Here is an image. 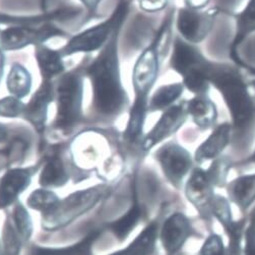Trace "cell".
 I'll list each match as a JSON object with an SVG mask.
<instances>
[{
  "instance_id": "1",
  "label": "cell",
  "mask_w": 255,
  "mask_h": 255,
  "mask_svg": "<svg viewBox=\"0 0 255 255\" xmlns=\"http://www.w3.org/2000/svg\"><path fill=\"white\" fill-rule=\"evenodd\" d=\"M122 24L116 28L98 56L85 69L93 88L94 109L102 116L113 118L129 105V99L121 83L118 42Z\"/></svg>"
},
{
  "instance_id": "2",
  "label": "cell",
  "mask_w": 255,
  "mask_h": 255,
  "mask_svg": "<svg viewBox=\"0 0 255 255\" xmlns=\"http://www.w3.org/2000/svg\"><path fill=\"white\" fill-rule=\"evenodd\" d=\"M168 28V21H164L155 38L142 51L134 64L132 71L134 101L123 133L124 140L127 143L140 144L143 138V127L148 113L149 94L159 76L161 42Z\"/></svg>"
},
{
  "instance_id": "3",
  "label": "cell",
  "mask_w": 255,
  "mask_h": 255,
  "mask_svg": "<svg viewBox=\"0 0 255 255\" xmlns=\"http://www.w3.org/2000/svg\"><path fill=\"white\" fill-rule=\"evenodd\" d=\"M210 84L221 94L232 117L233 125L242 128L252 120L255 104L239 71L226 64L213 63Z\"/></svg>"
},
{
  "instance_id": "4",
  "label": "cell",
  "mask_w": 255,
  "mask_h": 255,
  "mask_svg": "<svg viewBox=\"0 0 255 255\" xmlns=\"http://www.w3.org/2000/svg\"><path fill=\"white\" fill-rule=\"evenodd\" d=\"M173 70L183 79L184 87L194 95L208 94L213 62L208 60L195 45L176 37L170 58Z\"/></svg>"
},
{
  "instance_id": "5",
  "label": "cell",
  "mask_w": 255,
  "mask_h": 255,
  "mask_svg": "<svg viewBox=\"0 0 255 255\" xmlns=\"http://www.w3.org/2000/svg\"><path fill=\"white\" fill-rule=\"evenodd\" d=\"M84 79L79 70H72L59 78L55 89L57 114L54 126L60 131H69L83 120Z\"/></svg>"
},
{
  "instance_id": "6",
  "label": "cell",
  "mask_w": 255,
  "mask_h": 255,
  "mask_svg": "<svg viewBox=\"0 0 255 255\" xmlns=\"http://www.w3.org/2000/svg\"><path fill=\"white\" fill-rule=\"evenodd\" d=\"M128 11V0H120L108 19L70 38L67 44L59 50L60 54L62 57H66L81 52L91 53L93 51L102 49L116 28L123 24Z\"/></svg>"
},
{
  "instance_id": "7",
  "label": "cell",
  "mask_w": 255,
  "mask_h": 255,
  "mask_svg": "<svg viewBox=\"0 0 255 255\" xmlns=\"http://www.w3.org/2000/svg\"><path fill=\"white\" fill-rule=\"evenodd\" d=\"M58 36H65V33L50 22L9 25L0 32V48L5 51L18 50L30 45L44 44Z\"/></svg>"
},
{
  "instance_id": "8",
  "label": "cell",
  "mask_w": 255,
  "mask_h": 255,
  "mask_svg": "<svg viewBox=\"0 0 255 255\" xmlns=\"http://www.w3.org/2000/svg\"><path fill=\"white\" fill-rule=\"evenodd\" d=\"M101 194V190L92 188L75 192L63 201H59L52 211L44 215L45 219L43 223L45 228L53 230V229L67 225L76 217L92 209L96 202H98Z\"/></svg>"
},
{
  "instance_id": "9",
  "label": "cell",
  "mask_w": 255,
  "mask_h": 255,
  "mask_svg": "<svg viewBox=\"0 0 255 255\" xmlns=\"http://www.w3.org/2000/svg\"><path fill=\"white\" fill-rule=\"evenodd\" d=\"M155 156L169 182L180 188L184 178L193 169L194 160L190 152L178 142L169 141L156 151Z\"/></svg>"
},
{
  "instance_id": "10",
  "label": "cell",
  "mask_w": 255,
  "mask_h": 255,
  "mask_svg": "<svg viewBox=\"0 0 255 255\" xmlns=\"http://www.w3.org/2000/svg\"><path fill=\"white\" fill-rule=\"evenodd\" d=\"M219 14L217 8L208 10H194L183 7L178 10L176 28L180 37L190 43L198 44L205 40L212 31Z\"/></svg>"
},
{
  "instance_id": "11",
  "label": "cell",
  "mask_w": 255,
  "mask_h": 255,
  "mask_svg": "<svg viewBox=\"0 0 255 255\" xmlns=\"http://www.w3.org/2000/svg\"><path fill=\"white\" fill-rule=\"evenodd\" d=\"M187 118L186 101L179 102L166 109L154 127L143 136L140 142L141 149L148 151L175 134L184 125Z\"/></svg>"
},
{
  "instance_id": "12",
  "label": "cell",
  "mask_w": 255,
  "mask_h": 255,
  "mask_svg": "<svg viewBox=\"0 0 255 255\" xmlns=\"http://www.w3.org/2000/svg\"><path fill=\"white\" fill-rule=\"evenodd\" d=\"M216 184L208 170L195 167L191 170L185 184V195L188 201L203 216H211V205L216 195Z\"/></svg>"
},
{
  "instance_id": "13",
  "label": "cell",
  "mask_w": 255,
  "mask_h": 255,
  "mask_svg": "<svg viewBox=\"0 0 255 255\" xmlns=\"http://www.w3.org/2000/svg\"><path fill=\"white\" fill-rule=\"evenodd\" d=\"M55 99L53 81L42 80V84L31 100L25 104L22 118L27 120L34 128L42 134L45 130L48 108Z\"/></svg>"
},
{
  "instance_id": "14",
  "label": "cell",
  "mask_w": 255,
  "mask_h": 255,
  "mask_svg": "<svg viewBox=\"0 0 255 255\" xmlns=\"http://www.w3.org/2000/svg\"><path fill=\"white\" fill-rule=\"evenodd\" d=\"M193 233L189 219L182 213H175L163 224L160 240L163 248L169 255H176Z\"/></svg>"
},
{
  "instance_id": "15",
  "label": "cell",
  "mask_w": 255,
  "mask_h": 255,
  "mask_svg": "<svg viewBox=\"0 0 255 255\" xmlns=\"http://www.w3.org/2000/svg\"><path fill=\"white\" fill-rule=\"evenodd\" d=\"M232 125L222 123L216 126L208 138L203 141L194 152V162L201 165L222 156L223 151L230 143Z\"/></svg>"
},
{
  "instance_id": "16",
  "label": "cell",
  "mask_w": 255,
  "mask_h": 255,
  "mask_svg": "<svg viewBox=\"0 0 255 255\" xmlns=\"http://www.w3.org/2000/svg\"><path fill=\"white\" fill-rule=\"evenodd\" d=\"M186 109L188 117L201 131L209 130L216 125L218 119L217 105L208 94L194 95L186 101Z\"/></svg>"
},
{
  "instance_id": "17",
  "label": "cell",
  "mask_w": 255,
  "mask_h": 255,
  "mask_svg": "<svg viewBox=\"0 0 255 255\" xmlns=\"http://www.w3.org/2000/svg\"><path fill=\"white\" fill-rule=\"evenodd\" d=\"M35 169H11L5 173L0 182V209L12 203L30 185Z\"/></svg>"
},
{
  "instance_id": "18",
  "label": "cell",
  "mask_w": 255,
  "mask_h": 255,
  "mask_svg": "<svg viewBox=\"0 0 255 255\" xmlns=\"http://www.w3.org/2000/svg\"><path fill=\"white\" fill-rule=\"evenodd\" d=\"M211 216H214L224 228L229 236V244L241 243L244 221H234L229 200L220 194H216L211 205Z\"/></svg>"
},
{
  "instance_id": "19",
  "label": "cell",
  "mask_w": 255,
  "mask_h": 255,
  "mask_svg": "<svg viewBox=\"0 0 255 255\" xmlns=\"http://www.w3.org/2000/svg\"><path fill=\"white\" fill-rule=\"evenodd\" d=\"M230 200L241 212L247 211L255 201V174L240 176L226 185Z\"/></svg>"
},
{
  "instance_id": "20",
  "label": "cell",
  "mask_w": 255,
  "mask_h": 255,
  "mask_svg": "<svg viewBox=\"0 0 255 255\" xmlns=\"http://www.w3.org/2000/svg\"><path fill=\"white\" fill-rule=\"evenodd\" d=\"M35 57L42 75V80L53 81L64 69L62 55L59 50H53L44 44L35 46Z\"/></svg>"
},
{
  "instance_id": "21",
  "label": "cell",
  "mask_w": 255,
  "mask_h": 255,
  "mask_svg": "<svg viewBox=\"0 0 255 255\" xmlns=\"http://www.w3.org/2000/svg\"><path fill=\"white\" fill-rule=\"evenodd\" d=\"M183 83L163 85L151 95L148 101V112L165 111L175 105L184 92Z\"/></svg>"
},
{
  "instance_id": "22",
  "label": "cell",
  "mask_w": 255,
  "mask_h": 255,
  "mask_svg": "<svg viewBox=\"0 0 255 255\" xmlns=\"http://www.w3.org/2000/svg\"><path fill=\"white\" fill-rule=\"evenodd\" d=\"M159 235V224L151 223L128 247L111 255H151Z\"/></svg>"
},
{
  "instance_id": "23",
  "label": "cell",
  "mask_w": 255,
  "mask_h": 255,
  "mask_svg": "<svg viewBox=\"0 0 255 255\" xmlns=\"http://www.w3.org/2000/svg\"><path fill=\"white\" fill-rule=\"evenodd\" d=\"M6 87L10 94L17 99L27 97L32 89V75L19 63H13L6 79Z\"/></svg>"
},
{
  "instance_id": "24",
  "label": "cell",
  "mask_w": 255,
  "mask_h": 255,
  "mask_svg": "<svg viewBox=\"0 0 255 255\" xmlns=\"http://www.w3.org/2000/svg\"><path fill=\"white\" fill-rule=\"evenodd\" d=\"M236 33L232 44V54L236 55L238 46L255 32V0H249L244 9L236 17Z\"/></svg>"
},
{
  "instance_id": "25",
  "label": "cell",
  "mask_w": 255,
  "mask_h": 255,
  "mask_svg": "<svg viewBox=\"0 0 255 255\" xmlns=\"http://www.w3.org/2000/svg\"><path fill=\"white\" fill-rule=\"evenodd\" d=\"M68 179L62 160L54 155L49 158L40 175V183L46 187H57L65 184Z\"/></svg>"
},
{
  "instance_id": "26",
  "label": "cell",
  "mask_w": 255,
  "mask_h": 255,
  "mask_svg": "<svg viewBox=\"0 0 255 255\" xmlns=\"http://www.w3.org/2000/svg\"><path fill=\"white\" fill-rule=\"evenodd\" d=\"M142 216V209L135 200L130 210L127 212L122 218L111 225V230L114 235L119 239L123 240L128 236L135 226L138 224Z\"/></svg>"
},
{
  "instance_id": "27",
  "label": "cell",
  "mask_w": 255,
  "mask_h": 255,
  "mask_svg": "<svg viewBox=\"0 0 255 255\" xmlns=\"http://www.w3.org/2000/svg\"><path fill=\"white\" fill-rule=\"evenodd\" d=\"M98 233H92L79 244L67 248H34L30 255H92V245L98 238Z\"/></svg>"
},
{
  "instance_id": "28",
  "label": "cell",
  "mask_w": 255,
  "mask_h": 255,
  "mask_svg": "<svg viewBox=\"0 0 255 255\" xmlns=\"http://www.w3.org/2000/svg\"><path fill=\"white\" fill-rule=\"evenodd\" d=\"M60 200L55 193L48 190H36L34 191L29 199L28 205L35 210L42 211L45 214L52 211Z\"/></svg>"
},
{
  "instance_id": "29",
  "label": "cell",
  "mask_w": 255,
  "mask_h": 255,
  "mask_svg": "<svg viewBox=\"0 0 255 255\" xmlns=\"http://www.w3.org/2000/svg\"><path fill=\"white\" fill-rule=\"evenodd\" d=\"M232 163L230 159L221 156L214 160L212 165L208 170L211 175L213 181L216 184V187H223L226 185V180L228 177V173L232 168Z\"/></svg>"
},
{
  "instance_id": "30",
  "label": "cell",
  "mask_w": 255,
  "mask_h": 255,
  "mask_svg": "<svg viewBox=\"0 0 255 255\" xmlns=\"http://www.w3.org/2000/svg\"><path fill=\"white\" fill-rule=\"evenodd\" d=\"M25 104L20 99L8 96L0 100V117L18 118L22 117Z\"/></svg>"
},
{
  "instance_id": "31",
  "label": "cell",
  "mask_w": 255,
  "mask_h": 255,
  "mask_svg": "<svg viewBox=\"0 0 255 255\" xmlns=\"http://www.w3.org/2000/svg\"><path fill=\"white\" fill-rule=\"evenodd\" d=\"M199 255H227V249L222 237L218 234H211L203 242Z\"/></svg>"
},
{
  "instance_id": "32",
  "label": "cell",
  "mask_w": 255,
  "mask_h": 255,
  "mask_svg": "<svg viewBox=\"0 0 255 255\" xmlns=\"http://www.w3.org/2000/svg\"><path fill=\"white\" fill-rule=\"evenodd\" d=\"M13 220L19 235L24 239H28L32 233V223L27 211L21 206H17L13 214Z\"/></svg>"
},
{
  "instance_id": "33",
  "label": "cell",
  "mask_w": 255,
  "mask_h": 255,
  "mask_svg": "<svg viewBox=\"0 0 255 255\" xmlns=\"http://www.w3.org/2000/svg\"><path fill=\"white\" fill-rule=\"evenodd\" d=\"M245 245L243 255H255V215L251 218L249 225L244 232Z\"/></svg>"
},
{
  "instance_id": "34",
  "label": "cell",
  "mask_w": 255,
  "mask_h": 255,
  "mask_svg": "<svg viewBox=\"0 0 255 255\" xmlns=\"http://www.w3.org/2000/svg\"><path fill=\"white\" fill-rule=\"evenodd\" d=\"M136 1L139 7L145 12H159L168 4V0H136Z\"/></svg>"
},
{
  "instance_id": "35",
  "label": "cell",
  "mask_w": 255,
  "mask_h": 255,
  "mask_svg": "<svg viewBox=\"0 0 255 255\" xmlns=\"http://www.w3.org/2000/svg\"><path fill=\"white\" fill-rule=\"evenodd\" d=\"M210 2V0H184L185 7L194 9V10H202Z\"/></svg>"
},
{
  "instance_id": "36",
  "label": "cell",
  "mask_w": 255,
  "mask_h": 255,
  "mask_svg": "<svg viewBox=\"0 0 255 255\" xmlns=\"http://www.w3.org/2000/svg\"><path fill=\"white\" fill-rule=\"evenodd\" d=\"M102 1V0H81V2L87 7V9L91 12L95 11L96 8L98 7L99 3Z\"/></svg>"
},
{
  "instance_id": "37",
  "label": "cell",
  "mask_w": 255,
  "mask_h": 255,
  "mask_svg": "<svg viewBox=\"0 0 255 255\" xmlns=\"http://www.w3.org/2000/svg\"><path fill=\"white\" fill-rule=\"evenodd\" d=\"M6 136H7V128L5 127V125L0 123V142L5 140Z\"/></svg>"
},
{
  "instance_id": "38",
  "label": "cell",
  "mask_w": 255,
  "mask_h": 255,
  "mask_svg": "<svg viewBox=\"0 0 255 255\" xmlns=\"http://www.w3.org/2000/svg\"><path fill=\"white\" fill-rule=\"evenodd\" d=\"M240 164H255V150L252 152V155L247 158V160H244Z\"/></svg>"
}]
</instances>
